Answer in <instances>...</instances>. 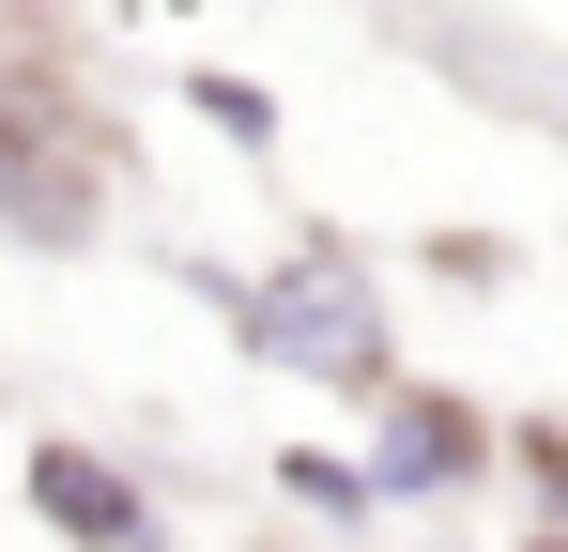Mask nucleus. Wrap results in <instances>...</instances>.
<instances>
[{"mask_svg": "<svg viewBox=\"0 0 568 552\" xmlns=\"http://www.w3.org/2000/svg\"><path fill=\"white\" fill-rule=\"evenodd\" d=\"M200 292L231 307V338L262 368H292V384H323V399H369L384 368H399V323H384L369 262L338 246V231H307V246H277L262 276H215L200 262Z\"/></svg>", "mask_w": 568, "mask_h": 552, "instance_id": "1", "label": "nucleus"}, {"mask_svg": "<svg viewBox=\"0 0 568 552\" xmlns=\"http://www.w3.org/2000/svg\"><path fill=\"white\" fill-rule=\"evenodd\" d=\"M108 170H123V139L31 47H0V246H62L78 262L108 231Z\"/></svg>", "mask_w": 568, "mask_h": 552, "instance_id": "2", "label": "nucleus"}, {"mask_svg": "<svg viewBox=\"0 0 568 552\" xmlns=\"http://www.w3.org/2000/svg\"><path fill=\"white\" fill-rule=\"evenodd\" d=\"M491 460H507L491 399L415 384V368H384V384H369V491H384V507H462Z\"/></svg>", "mask_w": 568, "mask_h": 552, "instance_id": "3", "label": "nucleus"}, {"mask_svg": "<svg viewBox=\"0 0 568 552\" xmlns=\"http://www.w3.org/2000/svg\"><path fill=\"white\" fill-rule=\"evenodd\" d=\"M16 491H31V522H47V538H170V491H154V476H123V460L108 446H31L16 460Z\"/></svg>", "mask_w": 568, "mask_h": 552, "instance_id": "4", "label": "nucleus"}, {"mask_svg": "<svg viewBox=\"0 0 568 552\" xmlns=\"http://www.w3.org/2000/svg\"><path fill=\"white\" fill-rule=\"evenodd\" d=\"M277 507H307V522H384L369 460H338V446H292V460H277Z\"/></svg>", "mask_w": 568, "mask_h": 552, "instance_id": "5", "label": "nucleus"}, {"mask_svg": "<svg viewBox=\"0 0 568 552\" xmlns=\"http://www.w3.org/2000/svg\"><path fill=\"white\" fill-rule=\"evenodd\" d=\"M185 108H200V123H215V139H246V154H262V139H277V92H246V78H215V62H200V78H185Z\"/></svg>", "mask_w": 568, "mask_h": 552, "instance_id": "6", "label": "nucleus"}]
</instances>
